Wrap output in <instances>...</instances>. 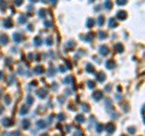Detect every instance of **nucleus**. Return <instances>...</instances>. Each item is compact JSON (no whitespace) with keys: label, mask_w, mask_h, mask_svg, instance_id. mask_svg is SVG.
Instances as JSON below:
<instances>
[{"label":"nucleus","mask_w":145,"mask_h":136,"mask_svg":"<svg viewBox=\"0 0 145 136\" xmlns=\"http://www.w3.org/2000/svg\"><path fill=\"white\" fill-rule=\"evenodd\" d=\"M109 26H110V28H115L116 26H117V23L115 22V19H110V22H109Z\"/></svg>","instance_id":"nucleus-19"},{"label":"nucleus","mask_w":145,"mask_h":136,"mask_svg":"<svg viewBox=\"0 0 145 136\" xmlns=\"http://www.w3.org/2000/svg\"><path fill=\"white\" fill-rule=\"evenodd\" d=\"M92 97L94 99V101H99V100L103 99V92L102 91H94L93 95H92Z\"/></svg>","instance_id":"nucleus-2"},{"label":"nucleus","mask_w":145,"mask_h":136,"mask_svg":"<svg viewBox=\"0 0 145 136\" xmlns=\"http://www.w3.org/2000/svg\"><path fill=\"white\" fill-rule=\"evenodd\" d=\"M95 24V22H94V19L93 18H90V19H87V23H86V26L88 27V28H91V27H93Z\"/></svg>","instance_id":"nucleus-13"},{"label":"nucleus","mask_w":145,"mask_h":136,"mask_svg":"<svg viewBox=\"0 0 145 136\" xmlns=\"http://www.w3.org/2000/svg\"><path fill=\"white\" fill-rule=\"evenodd\" d=\"M59 70H61V72H65L67 69H65V67H64V66H61V67H59Z\"/></svg>","instance_id":"nucleus-42"},{"label":"nucleus","mask_w":145,"mask_h":136,"mask_svg":"<svg viewBox=\"0 0 145 136\" xmlns=\"http://www.w3.org/2000/svg\"><path fill=\"white\" fill-rule=\"evenodd\" d=\"M98 23H99L100 26H103V24H104V16H100V17H99V22H98Z\"/></svg>","instance_id":"nucleus-30"},{"label":"nucleus","mask_w":145,"mask_h":136,"mask_svg":"<svg viewBox=\"0 0 145 136\" xmlns=\"http://www.w3.org/2000/svg\"><path fill=\"white\" fill-rule=\"evenodd\" d=\"M38 95L40 96L41 99H44V97H46V96H47V91H46V90H44V89H41V90H39V91H38Z\"/></svg>","instance_id":"nucleus-8"},{"label":"nucleus","mask_w":145,"mask_h":136,"mask_svg":"<svg viewBox=\"0 0 145 136\" xmlns=\"http://www.w3.org/2000/svg\"><path fill=\"white\" fill-rule=\"evenodd\" d=\"M51 24H52V23H51L50 21H45V26H46V27H51Z\"/></svg>","instance_id":"nucleus-40"},{"label":"nucleus","mask_w":145,"mask_h":136,"mask_svg":"<svg viewBox=\"0 0 145 136\" xmlns=\"http://www.w3.org/2000/svg\"><path fill=\"white\" fill-rule=\"evenodd\" d=\"M39 15H40L41 17H42V16H45V15H46V10H40V12H39Z\"/></svg>","instance_id":"nucleus-34"},{"label":"nucleus","mask_w":145,"mask_h":136,"mask_svg":"<svg viewBox=\"0 0 145 136\" xmlns=\"http://www.w3.org/2000/svg\"><path fill=\"white\" fill-rule=\"evenodd\" d=\"M41 44H42V40H41L39 37H36L35 39H34V45H35V46H40Z\"/></svg>","instance_id":"nucleus-15"},{"label":"nucleus","mask_w":145,"mask_h":136,"mask_svg":"<svg viewBox=\"0 0 145 136\" xmlns=\"http://www.w3.org/2000/svg\"><path fill=\"white\" fill-rule=\"evenodd\" d=\"M58 119H59V120H64V114H62V113L58 114Z\"/></svg>","instance_id":"nucleus-39"},{"label":"nucleus","mask_w":145,"mask_h":136,"mask_svg":"<svg viewBox=\"0 0 145 136\" xmlns=\"http://www.w3.org/2000/svg\"><path fill=\"white\" fill-rule=\"evenodd\" d=\"M97 80H98V81H104L105 80V74L104 73H102V72L98 73V74H97Z\"/></svg>","instance_id":"nucleus-9"},{"label":"nucleus","mask_w":145,"mask_h":136,"mask_svg":"<svg viewBox=\"0 0 145 136\" xmlns=\"http://www.w3.org/2000/svg\"><path fill=\"white\" fill-rule=\"evenodd\" d=\"M46 44H47V45H49V46H51V45H52V38H47V39H46Z\"/></svg>","instance_id":"nucleus-27"},{"label":"nucleus","mask_w":145,"mask_h":136,"mask_svg":"<svg viewBox=\"0 0 145 136\" xmlns=\"http://www.w3.org/2000/svg\"><path fill=\"white\" fill-rule=\"evenodd\" d=\"M104 125H103V124H99V125H98V127H97V131L98 132H102L103 131V130H104Z\"/></svg>","instance_id":"nucleus-23"},{"label":"nucleus","mask_w":145,"mask_h":136,"mask_svg":"<svg viewBox=\"0 0 145 136\" xmlns=\"http://www.w3.org/2000/svg\"><path fill=\"white\" fill-rule=\"evenodd\" d=\"M12 136H21V132H19V131H15L14 134H12Z\"/></svg>","instance_id":"nucleus-41"},{"label":"nucleus","mask_w":145,"mask_h":136,"mask_svg":"<svg viewBox=\"0 0 145 136\" xmlns=\"http://www.w3.org/2000/svg\"><path fill=\"white\" fill-rule=\"evenodd\" d=\"M36 125H38L39 129H44V128H46V123L44 120H39V122L36 123Z\"/></svg>","instance_id":"nucleus-14"},{"label":"nucleus","mask_w":145,"mask_h":136,"mask_svg":"<svg viewBox=\"0 0 145 136\" xmlns=\"http://www.w3.org/2000/svg\"><path fill=\"white\" fill-rule=\"evenodd\" d=\"M33 102H34L33 97H32V96H28V97H27V103H28V104H32Z\"/></svg>","instance_id":"nucleus-26"},{"label":"nucleus","mask_w":145,"mask_h":136,"mask_svg":"<svg viewBox=\"0 0 145 136\" xmlns=\"http://www.w3.org/2000/svg\"><path fill=\"white\" fill-rule=\"evenodd\" d=\"M104 6L106 9H111V7H113V3H111V1H105Z\"/></svg>","instance_id":"nucleus-22"},{"label":"nucleus","mask_w":145,"mask_h":136,"mask_svg":"<svg viewBox=\"0 0 145 136\" xmlns=\"http://www.w3.org/2000/svg\"><path fill=\"white\" fill-rule=\"evenodd\" d=\"M15 4L19 6V5H22V1H21V0H17V1H15Z\"/></svg>","instance_id":"nucleus-43"},{"label":"nucleus","mask_w":145,"mask_h":136,"mask_svg":"<svg viewBox=\"0 0 145 136\" xmlns=\"http://www.w3.org/2000/svg\"><path fill=\"white\" fill-rule=\"evenodd\" d=\"M3 124H4L5 127H10L12 124V120L9 119V118H5V119H3Z\"/></svg>","instance_id":"nucleus-12"},{"label":"nucleus","mask_w":145,"mask_h":136,"mask_svg":"<svg viewBox=\"0 0 145 136\" xmlns=\"http://www.w3.org/2000/svg\"><path fill=\"white\" fill-rule=\"evenodd\" d=\"M19 23H26V17H24V16H21V17H19Z\"/></svg>","instance_id":"nucleus-32"},{"label":"nucleus","mask_w":145,"mask_h":136,"mask_svg":"<svg viewBox=\"0 0 145 136\" xmlns=\"http://www.w3.org/2000/svg\"><path fill=\"white\" fill-rule=\"evenodd\" d=\"M87 85H88V88H91V89H93V88L95 86V84L93 83V81H91V80L88 81V83H87Z\"/></svg>","instance_id":"nucleus-28"},{"label":"nucleus","mask_w":145,"mask_h":136,"mask_svg":"<svg viewBox=\"0 0 145 136\" xmlns=\"http://www.w3.org/2000/svg\"><path fill=\"white\" fill-rule=\"evenodd\" d=\"M115 49H116V51L117 52H122L123 51V45H121V44H116V45H115Z\"/></svg>","instance_id":"nucleus-18"},{"label":"nucleus","mask_w":145,"mask_h":136,"mask_svg":"<svg viewBox=\"0 0 145 136\" xmlns=\"http://www.w3.org/2000/svg\"><path fill=\"white\" fill-rule=\"evenodd\" d=\"M71 81H72L71 77H67V78L64 79V84H68V83H71Z\"/></svg>","instance_id":"nucleus-24"},{"label":"nucleus","mask_w":145,"mask_h":136,"mask_svg":"<svg viewBox=\"0 0 145 136\" xmlns=\"http://www.w3.org/2000/svg\"><path fill=\"white\" fill-rule=\"evenodd\" d=\"M86 70L88 72V73H94V66H92L91 63H87L86 65Z\"/></svg>","instance_id":"nucleus-7"},{"label":"nucleus","mask_w":145,"mask_h":136,"mask_svg":"<svg viewBox=\"0 0 145 136\" xmlns=\"http://www.w3.org/2000/svg\"><path fill=\"white\" fill-rule=\"evenodd\" d=\"M75 46V43L74 41H69L68 44H67V50H69V47H74Z\"/></svg>","instance_id":"nucleus-25"},{"label":"nucleus","mask_w":145,"mask_h":136,"mask_svg":"<svg viewBox=\"0 0 145 136\" xmlns=\"http://www.w3.org/2000/svg\"><path fill=\"white\" fill-rule=\"evenodd\" d=\"M122 136H125V135H122Z\"/></svg>","instance_id":"nucleus-50"},{"label":"nucleus","mask_w":145,"mask_h":136,"mask_svg":"<svg viewBox=\"0 0 145 136\" xmlns=\"http://www.w3.org/2000/svg\"><path fill=\"white\" fill-rule=\"evenodd\" d=\"M3 112V107H0V113Z\"/></svg>","instance_id":"nucleus-47"},{"label":"nucleus","mask_w":145,"mask_h":136,"mask_svg":"<svg viewBox=\"0 0 145 136\" xmlns=\"http://www.w3.org/2000/svg\"><path fill=\"white\" fill-rule=\"evenodd\" d=\"M14 40L16 43H19V41H22L23 40V35L21 33H15L14 34Z\"/></svg>","instance_id":"nucleus-3"},{"label":"nucleus","mask_w":145,"mask_h":136,"mask_svg":"<svg viewBox=\"0 0 145 136\" xmlns=\"http://www.w3.org/2000/svg\"><path fill=\"white\" fill-rule=\"evenodd\" d=\"M0 6H1V10H5V9H6V3L1 1V3H0Z\"/></svg>","instance_id":"nucleus-33"},{"label":"nucleus","mask_w":145,"mask_h":136,"mask_svg":"<svg viewBox=\"0 0 145 136\" xmlns=\"http://www.w3.org/2000/svg\"><path fill=\"white\" fill-rule=\"evenodd\" d=\"M0 96H1V90H0Z\"/></svg>","instance_id":"nucleus-49"},{"label":"nucleus","mask_w":145,"mask_h":136,"mask_svg":"<svg viewBox=\"0 0 145 136\" xmlns=\"http://www.w3.org/2000/svg\"><path fill=\"white\" fill-rule=\"evenodd\" d=\"M106 67H108V69H113L114 67H115V62L114 61H108L106 62Z\"/></svg>","instance_id":"nucleus-16"},{"label":"nucleus","mask_w":145,"mask_h":136,"mask_svg":"<svg viewBox=\"0 0 145 136\" xmlns=\"http://www.w3.org/2000/svg\"><path fill=\"white\" fill-rule=\"evenodd\" d=\"M99 38L100 39H105V38H106V33H104V32H99Z\"/></svg>","instance_id":"nucleus-29"},{"label":"nucleus","mask_w":145,"mask_h":136,"mask_svg":"<svg viewBox=\"0 0 145 136\" xmlns=\"http://www.w3.org/2000/svg\"><path fill=\"white\" fill-rule=\"evenodd\" d=\"M128 132H129V134H134V132H136V129H134V128H129V129H128Z\"/></svg>","instance_id":"nucleus-35"},{"label":"nucleus","mask_w":145,"mask_h":136,"mask_svg":"<svg viewBox=\"0 0 145 136\" xmlns=\"http://www.w3.org/2000/svg\"><path fill=\"white\" fill-rule=\"evenodd\" d=\"M127 1L126 0H120V1H117V5H125Z\"/></svg>","instance_id":"nucleus-36"},{"label":"nucleus","mask_w":145,"mask_h":136,"mask_svg":"<svg viewBox=\"0 0 145 136\" xmlns=\"http://www.w3.org/2000/svg\"><path fill=\"white\" fill-rule=\"evenodd\" d=\"M26 113H28V108L27 107H23L22 109H21V114H26Z\"/></svg>","instance_id":"nucleus-31"},{"label":"nucleus","mask_w":145,"mask_h":136,"mask_svg":"<svg viewBox=\"0 0 145 136\" xmlns=\"http://www.w3.org/2000/svg\"><path fill=\"white\" fill-rule=\"evenodd\" d=\"M76 120L79 123H82V122H85V118H83L82 114H79V116H76Z\"/></svg>","instance_id":"nucleus-20"},{"label":"nucleus","mask_w":145,"mask_h":136,"mask_svg":"<svg viewBox=\"0 0 145 136\" xmlns=\"http://www.w3.org/2000/svg\"><path fill=\"white\" fill-rule=\"evenodd\" d=\"M22 125H23L24 129H28V128H29V120H27V119H26V120H23Z\"/></svg>","instance_id":"nucleus-21"},{"label":"nucleus","mask_w":145,"mask_h":136,"mask_svg":"<svg viewBox=\"0 0 145 136\" xmlns=\"http://www.w3.org/2000/svg\"><path fill=\"white\" fill-rule=\"evenodd\" d=\"M82 107H83V111H86V112H88V111H90V108H88V106H87V104H82Z\"/></svg>","instance_id":"nucleus-37"},{"label":"nucleus","mask_w":145,"mask_h":136,"mask_svg":"<svg viewBox=\"0 0 145 136\" xmlns=\"http://www.w3.org/2000/svg\"><path fill=\"white\" fill-rule=\"evenodd\" d=\"M99 54L102 56H106L109 54V47L106 46V45H102V46L99 47Z\"/></svg>","instance_id":"nucleus-1"},{"label":"nucleus","mask_w":145,"mask_h":136,"mask_svg":"<svg viewBox=\"0 0 145 136\" xmlns=\"http://www.w3.org/2000/svg\"><path fill=\"white\" fill-rule=\"evenodd\" d=\"M106 130H108L109 134H113L115 131V127H114V124H108L106 125Z\"/></svg>","instance_id":"nucleus-10"},{"label":"nucleus","mask_w":145,"mask_h":136,"mask_svg":"<svg viewBox=\"0 0 145 136\" xmlns=\"http://www.w3.org/2000/svg\"><path fill=\"white\" fill-rule=\"evenodd\" d=\"M117 18L118 19H126L127 18V12L126 11H120L117 14Z\"/></svg>","instance_id":"nucleus-5"},{"label":"nucleus","mask_w":145,"mask_h":136,"mask_svg":"<svg viewBox=\"0 0 145 136\" xmlns=\"http://www.w3.org/2000/svg\"><path fill=\"white\" fill-rule=\"evenodd\" d=\"M34 73H35V74H41V73H44V67L38 66L35 69H34Z\"/></svg>","instance_id":"nucleus-11"},{"label":"nucleus","mask_w":145,"mask_h":136,"mask_svg":"<svg viewBox=\"0 0 145 136\" xmlns=\"http://www.w3.org/2000/svg\"><path fill=\"white\" fill-rule=\"evenodd\" d=\"M93 37H94V35H93V34L90 32V33H88L86 37H85V41H91V40L93 39Z\"/></svg>","instance_id":"nucleus-17"},{"label":"nucleus","mask_w":145,"mask_h":136,"mask_svg":"<svg viewBox=\"0 0 145 136\" xmlns=\"http://www.w3.org/2000/svg\"><path fill=\"white\" fill-rule=\"evenodd\" d=\"M5 102H6V104H9V103H10V97H6V100H5Z\"/></svg>","instance_id":"nucleus-44"},{"label":"nucleus","mask_w":145,"mask_h":136,"mask_svg":"<svg viewBox=\"0 0 145 136\" xmlns=\"http://www.w3.org/2000/svg\"><path fill=\"white\" fill-rule=\"evenodd\" d=\"M110 88H111V86H110V85H108V86H106V89H105V90H106V91H110Z\"/></svg>","instance_id":"nucleus-45"},{"label":"nucleus","mask_w":145,"mask_h":136,"mask_svg":"<svg viewBox=\"0 0 145 136\" xmlns=\"http://www.w3.org/2000/svg\"><path fill=\"white\" fill-rule=\"evenodd\" d=\"M41 136H49V135H46V134H45V135H41Z\"/></svg>","instance_id":"nucleus-48"},{"label":"nucleus","mask_w":145,"mask_h":136,"mask_svg":"<svg viewBox=\"0 0 145 136\" xmlns=\"http://www.w3.org/2000/svg\"><path fill=\"white\" fill-rule=\"evenodd\" d=\"M12 26H14V22H12V19H11V18H7L4 22V27H5V28H11Z\"/></svg>","instance_id":"nucleus-4"},{"label":"nucleus","mask_w":145,"mask_h":136,"mask_svg":"<svg viewBox=\"0 0 145 136\" xmlns=\"http://www.w3.org/2000/svg\"><path fill=\"white\" fill-rule=\"evenodd\" d=\"M9 41V38L6 37V35H0V44L1 45H6Z\"/></svg>","instance_id":"nucleus-6"},{"label":"nucleus","mask_w":145,"mask_h":136,"mask_svg":"<svg viewBox=\"0 0 145 136\" xmlns=\"http://www.w3.org/2000/svg\"><path fill=\"white\" fill-rule=\"evenodd\" d=\"M3 78V72H0V79Z\"/></svg>","instance_id":"nucleus-46"},{"label":"nucleus","mask_w":145,"mask_h":136,"mask_svg":"<svg viewBox=\"0 0 145 136\" xmlns=\"http://www.w3.org/2000/svg\"><path fill=\"white\" fill-rule=\"evenodd\" d=\"M74 136H83V134H82V131H76L74 134Z\"/></svg>","instance_id":"nucleus-38"}]
</instances>
